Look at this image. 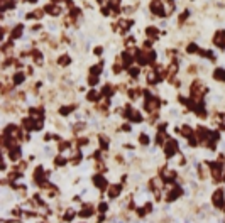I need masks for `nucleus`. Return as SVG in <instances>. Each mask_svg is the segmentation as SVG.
<instances>
[{"label":"nucleus","mask_w":225,"mask_h":223,"mask_svg":"<svg viewBox=\"0 0 225 223\" xmlns=\"http://www.w3.org/2000/svg\"><path fill=\"white\" fill-rule=\"evenodd\" d=\"M151 9H152L154 14H157V15H164V12H162V5L157 2V0H154V2L151 4Z\"/></svg>","instance_id":"3"},{"label":"nucleus","mask_w":225,"mask_h":223,"mask_svg":"<svg viewBox=\"0 0 225 223\" xmlns=\"http://www.w3.org/2000/svg\"><path fill=\"white\" fill-rule=\"evenodd\" d=\"M147 36H157V29L156 27H147Z\"/></svg>","instance_id":"10"},{"label":"nucleus","mask_w":225,"mask_h":223,"mask_svg":"<svg viewBox=\"0 0 225 223\" xmlns=\"http://www.w3.org/2000/svg\"><path fill=\"white\" fill-rule=\"evenodd\" d=\"M224 181H225V177H224Z\"/></svg>","instance_id":"23"},{"label":"nucleus","mask_w":225,"mask_h":223,"mask_svg":"<svg viewBox=\"0 0 225 223\" xmlns=\"http://www.w3.org/2000/svg\"><path fill=\"white\" fill-rule=\"evenodd\" d=\"M63 164H66L64 157H58V159H56V166H63Z\"/></svg>","instance_id":"14"},{"label":"nucleus","mask_w":225,"mask_h":223,"mask_svg":"<svg viewBox=\"0 0 225 223\" xmlns=\"http://www.w3.org/2000/svg\"><path fill=\"white\" fill-rule=\"evenodd\" d=\"M21 157V149H12V152H10V159L12 161H17Z\"/></svg>","instance_id":"6"},{"label":"nucleus","mask_w":225,"mask_h":223,"mask_svg":"<svg viewBox=\"0 0 225 223\" xmlns=\"http://www.w3.org/2000/svg\"><path fill=\"white\" fill-rule=\"evenodd\" d=\"M119 2L120 0H110V4H114V5H119Z\"/></svg>","instance_id":"21"},{"label":"nucleus","mask_w":225,"mask_h":223,"mask_svg":"<svg viewBox=\"0 0 225 223\" xmlns=\"http://www.w3.org/2000/svg\"><path fill=\"white\" fill-rule=\"evenodd\" d=\"M213 205L217 208H224L225 206V201H224V193L222 191H217L213 194Z\"/></svg>","instance_id":"1"},{"label":"nucleus","mask_w":225,"mask_h":223,"mask_svg":"<svg viewBox=\"0 0 225 223\" xmlns=\"http://www.w3.org/2000/svg\"><path fill=\"white\" fill-rule=\"evenodd\" d=\"M21 32H22V26H19V29H15V31H14V34H12V37H14V39H17V37L21 36Z\"/></svg>","instance_id":"12"},{"label":"nucleus","mask_w":225,"mask_h":223,"mask_svg":"<svg viewBox=\"0 0 225 223\" xmlns=\"http://www.w3.org/2000/svg\"><path fill=\"white\" fill-rule=\"evenodd\" d=\"M58 63H59V64H63V66H66V64L69 63V57H68V56H61V57L58 59Z\"/></svg>","instance_id":"8"},{"label":"nucleus","mask_w":225,"mask_h":223,"mask_svg":"<svg viewBox=\"0 0 225 223\" xmlns=\"http://www.w3.org/2000/svg\"><path fill=\"white\" fill-rule=\"evenodd\" d=\"M98 98V91H91V93H88V100H97Z\"/></svg>","instance_id":"13"},{"label":"nucleus","mask_w":225,"mask_h":223,"mask_svg":"<svg viewBox=\"0 0 225 223\" xmlns=\"http://www.w3.org/2000/svg\"><path fill=\"white\" fill-rule=\"evenodd\" d=\"M27 2H36V0H27Z\"/></svg>","instance_id":"22"},{"label":"nucleus","mask_w":225,"mask_h":223,"mask_svg":"<svg viewBox=\"0 0 225 223\" xmlns=\"http://www.w3.org/2000/svg\"><path fill=\"white\" fill-rule=\"evenodd\" d=\"M90 71L93 73V74H97V73H100V71H102V66H93L91 69H90Z\"/></svg>","instance_id":"15"},{"label":"nucleus","mask_w":225,"mask_h":223,"mask_svg":"<svg viewBox=\"0 0 225 223\" xmlns=\"http://www.w3.org/2000/svg\"><path fill=\"white\" fill-rule=\"evenodd\" d=\"M137 74H139V69H137V68H132V69H131V76H134V78H136Z\"/></svg>","instance_id":"16"},{"label":"nucleus","mask_w":225,"mask_h":223,"mask_svg":"<svg viewBox=\"0 0 225 223\" xmlns=\"http://www.w3.org/2000/svg\"><path fill=\"white\" fill-rule=\"evenodd\" d=\"M14 81H15L17 85H19V83H22V81H24V74H22V73L15 74V78H14Z\"/></svg>","instance_id":"11"},{"label":"nucleus","mask_w":225,"mask_h":223,"mask_svg":"<svg viewBox=\"0 0 225 223\" xmlns=\"http://www.w3.org/2000/svg\"><path fill=\"white\" fill-rule=\"evenodd\" d=\"M176 151H178V147H176V142H174V140H169V144L166 145V156H167V157H171Z\"/></svg>","instance_id":"2"},{"label":"nucleus","mask_w":225,"mask_h":223,"mask_svg":"<svg viewBox=\"0 0 225 223\" xmlns=\"http://www.w3.org/2000/svg\"><path fill=\"white\" fill-rule=\"evenodd\" d=\"M141 142H142V144H147V142H149L147 135H141Z\"/></svg>","instance_id":"19"},{"label":"nucleus","mask_w":225,"mask_h":223,"mask_svg":"<svg viewBox=\"0 0 225 223\" xmlns=\"http://www.w3.org/2000/svg\"><path fill=\"white\" fill-rule=\"evenodd\" d=\"M215 78L225 81V71H224V69H217V71H215Z\"/></svg>","instance_id":"7"},{"label":"nucleus","mask_w":225,"mask_h":223,"mask_svg":"<svg viewBox=\"0 0 225 223\" xmlns=\"http://www.w3.org/2000/svg\"><path fill=\"white\" fill-rule=\"evenodd\" d=\"M80 215H81V216H88V215H91V208H90V206L83 208V210H81V213H80Z\"/></svg>","instance_id":"9"},{"label":"nucleus","mask_w":225,"mask_h":223,"mask_svg":"<svg viewBox=\"0 0 225 223\" xmlns=\"http://www.w3.org/2000/svg\"><path fill=\"white\" fill-rule=\"evenodd\" d=\"M93 181H95V184H97L98 188H102V189H103V188L107 186V181H105V179H103L102 176H95V177H93Z\"/></svg>","instance_id":"4"},{"label":"nucleus","mask_w":225,"mask_h":223,"mask_svg":"<svg viewBox=\"0 0 225 223\" xmlns=\"http://www.w3.org/2000/svg\"><path fill=\"white\" fill-rule=\"evenodd\" d=\"M196 49H198V47L195 46V44H191V46H188V52H196Z\"/></svg>","instance_id":"17"},{"label":"nucleus","mask_w":225,"mask_h":223,"mask_svg":"<svg viewBox=\"0 0 225 223\" xmlns=\"http://www.w3.org/2000/svg\"><path fill=\"white\" fill-rule=\"evenodd\" d=\"M69 218H73V211H68V215L64 216V220H69Z\"/></svg>","instance_id":"20"},{"label":"nucleus","mask_w":225,"mask_h":223,"mask_svg":"<svg viewBox=\"0 0 225 223\" xmlns=\"http://www.w3.org/2000/svg\"><path fill=\"white\" fill-rule=\"evenodd\" d=\"M119 193H120V186L117 184V186H114V188H110V189H108V196L110 198H115V196H119Z\"/></svg>","instance_id":"5"},{"label":"nucleus","mask_w":225,"mask_h":223,"mask_svg":"<svg viewBox=\"0 0 225 223\" xmlns=\"http://www.w3.org/2000/svg\"><path fill=\"white\" fill-rule=\"evenodd\" d=\"M71 110H73V107H68V108H61V113H63V115H66L68 112H71Z\"/></svg>","instance_id":"18"}]
</instances>
